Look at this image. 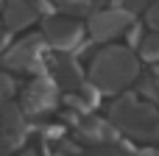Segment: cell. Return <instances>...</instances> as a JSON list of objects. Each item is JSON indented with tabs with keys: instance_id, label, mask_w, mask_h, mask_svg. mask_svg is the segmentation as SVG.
<instances>
[{
	"instance_id": "obj_6",
	"label": "cell",
	"mask_w": 159,
	"mask_h": 156,
	"mask_svg": "<svg viewBox=\"0 0 159 156\" xmlns=\"http://www.w3.org/2000/svg\"><path fill=\"white\" fill-rule=\"evenodd\" d=\"M56 103H59V84L50 75H34L20 92V109L28 117L50 112V109H56Z\"/></svg>"
},
{
	"instance_id": "obj_2",
	"label": "cell",
	"mask_w": 159,
	"mask_h": 156,
	"mask_svg": "<svg viewBox=\"0 0 159 156\" xmlns=\"http://www.w3.org/2000/svg\"><path fill=\"white\" fill-rule=\"evenodd\" d=\"M109 123H115L123 134L134 140L154 142L159 140V112L157 106L134 98V95H120L109 106Z\"/></svg>"
},
{
	"instance_id": "obj_18",
	"label": "cell",
	"mask_w": 159,
	"mask_h": 156,
	"mask_svg": "<svg viewBox=\"0 0 159 156\" xmlns=\"http://www.w3.org/2000/svg\"><path fill=\"white\" fill-rule=\"evenodd\" d=\"M131 156H154V151H134Z\"/></svg>"
},
{
	"instance_id": "obj_7",
	"label": "cell",
	"mask_w": 159,
	"mask_h": 156,
	"mask_svg": "<svg viewBox=\"0 0 159 156\" xmlns=\"http://www.w3.org/2000/svg\"><path fill=\"white\" fill-rule=\"evenodd\" d=\"M25 112L14 103L0 106V156H8L17 151L25 140Z\"/></svg>"
},
{
	"instance_id": "obj_17",
	"label": "cell",
	"mask_w": 159,
	"mask_h": 156,
	"mask_svg": "<svg viewBox=\"0 0 159 156\" xmlns=\"http://www.w3.org/2000/svg\"><path fill=\"white\" fill-rule=\"evenodd\" d=\"M84 156H120V154H117L112 145H95V148H89Z\"/></svg>"
},
{
	"instance_id": "obj_13",
	"label": "cell",
	"mask_w": 159,
	"mask_h": 156,
	"mask_svg": "<svg viewBox=\"0 0 159 156\" xmlns=\"http://www.w3.org/2000/svg\"><path fill=\"white\" fill-rule=\"evenodd\" d=\"M140 92H143L151 103H159V78L157 75H148V78L140 84Z\"/></svg>"
},
{
	"instance_id": "obj_15",
	"label": "cell",
	"mask_w": 159,
	"mask_h": 156,
	"mask_svg": "<svg viewBox=\"0 0 159 156\" xmlns=\"http://www.w3.org/2000/svg\"><path fill=\"white\" fill-rule=\"evenodd\" d=\"M11 92H14V81H11L6 73H0V106L11 98Z\"/></svg>"
},
{
	"instance_id": "obj_12",
	"label": "cell",
	"mask_w": 159,
	"mask_h": 156,
	"mask_svg": "<svg viewBox=\"0 0 159 156\" xmlns=\"http://www.w3.org/2000/svg\"><path fill=\"white\" fill-rule=\"evenodd\" d=\"M67 17H84V14H95V0H59Z\"/></svg>"
},
{
	"instance_id": "obj_14",
	"label": "cell",
	"mask_w": 159,
	"mask_h": 156,
	"mask_svg": "<svg viewBox=\"0 0 159 156\" xmlns=\"http://www.w3.org/2000/svg\"><path fill=\"white\" fill-rule=\"evenodd\" d=\"M145 22L151 25V31L159 33V0H154V3L145 8Z\"/></svg>"
},
{
	"instance_id": "obj_1",
	"label": "cell",
	"mask_w": 159,
	"mask_h": 156,
	"mask_svg": "<svg viewBox=\"0 0 159 156\" xmlns=\"http://www.w3.org/2000/svg\"><path fill=\"white\" fill-rule=\"evenodd\" d=\"M140 78V56H134L126 45H106L95 50L89 61V84L101 89V95H120Z\"/></svg>"
},
{
	"instance_id": "obj_20",
	"label": "cell",
	"mask_w": 159,
	"mask_h": 156,
	"mask_svg": "<svg viewBox=\"0 0 159 156\" xmlns=\"http://www.w3.org/2000/svg\"><path fill=\"white\" fill-rule=\"evenodd\" d=\"M154 156H159V151H154Z\"/></svg>"
},
{
	"instance_id": "obj_3",
	"label": "cell",
	"mask_w": 159,
	"mask_h": 156,
	"mask_svg": "<svg viewBox=\"0 0 159 156\" xmlns=\"http://www.w3.org/2000/svg\"><path fill=\"white\" fill-rule=\"evenodd\" d=\"M50 56L53 50L48 47L42 33H31L22 42H14L6 56H3V67L14 70V73H28V75H45L50 67Z\"/></svg>"
},
{
	"instance_id": "obj_8",
	"label": "cell",
	"mask_w": 159,
	"mask_h": 156,
	"mask_svg": "<svg viewBox=\"0 0 159 156\" xmlns=\"http://www.w3.org/2000/svg\"><path fill=\"white\" fill-rule=\"evenodd\" d=\"M53 73V81L59 87H67V92H75L78 87H84V73H81V64L73 59V53H53L50 56V67Z\"/></svg>"
},
{
	"instance_id": "obj_19",
	"label": "cell",
	"mask_w": 159,
	"mask_h": 156,
	"mask_svg": "<svg viewBox=\"0 0 159 156\" xmlns=\"http://www.w3.org/2000/svg\"><path fill=\"white\" fill-rule=\"evenodd\" d=\"M17 156H36L34 151H25V154H17Z\"/></svg>"
},
{
	"instance_id": "obj_11",
	"label": "cell",
	"mask_w": 159,
	"mask_h": 156,
	"mask_svg": "<svg viewBox=\"0 0 159 156\" xmlns=\"http://www.w3.org/2000/svg\"><path fill=\"white\" fill-rule=\"evenodd\" d=\"M137 56H140L143 61H151V64L159 61V33L157 31H151V33L143 36V42L137 45Z\"/></svg>"
},
{
	"instance_id": "obj_10",
	"label": "cell",
	"mask_w": 159,
	"mask_h": 156,
	"mask_svg": "<svg viewBox=\"0 0 159 156\" xmlns=\"http://www.w3.org/2000/svg\"><path fill=\"white\" fill-rule=\"evenodd\" d=\"M78 134L92 145H109L115 140V128L109 126V120H101V117H81Z\"/></svg>"
},
{
	"instance_id": "obj_16",
	"label": "cell",
	"mask_w": 159,
	"mask_h": 156,
	"mask_svg": "<svg viewBox=\"0 0 159 156\" xmlns=\"http://www.w3.org/2000/svg\"><path fill=\"white\" fill-rule=\"evenodd\" d=\"M154 0H117V6H123V8H129L131 14L134 11H140V8H148Z\"/></svg>"
},
{
	"instance_id": "obj_4",
	"label": "cell",
	"mask_w": 159,
	"mask_h": 156,
	"mask_svg": "<svg viewBox=\"0 0 159 156\" xmlns=\"http://www.w3.org/2000/svg\"><path fill=\"white\" fill-rule=\"evenodd\" d=\"M39 33L45 36L53 53H75L87 36V25H81L75 17H67V14H50L42 20Z\"/></svg>"
},
{
	"instance_id": "obj_9",
	"label": "cell",
	"mask_w": 159,
	"mask_h": 156,
	"mask_svg": "<svg viewBox=\"0 0 159 156\" xmlns=\"http://www.w3.org/2000/svg\"><path fill=\"white\" fill-rule=\"evenodd\" d=\"M36 20H39V11H36L28 0H8V3L3 6V25H6L8 33L22 31V28L34 25Z\"/></svg>"
},
{
	"instance_id": "obj_5",
	"label": "cell",
	"mask_w": 159,
	"mask_h": 156,
	"mask_svg": "<svg viewBox=\"0 0 159 156\" xmlns=\"http://www.w3.org/2000/svg\"><path fill=\"white\" fill-rule=\"evenodd\" d=\"M134 22V14L123 6H106L95 14H89L87 22V36L92 42H112L120 33H126Z\"/></svg>"
}]
</instances>
